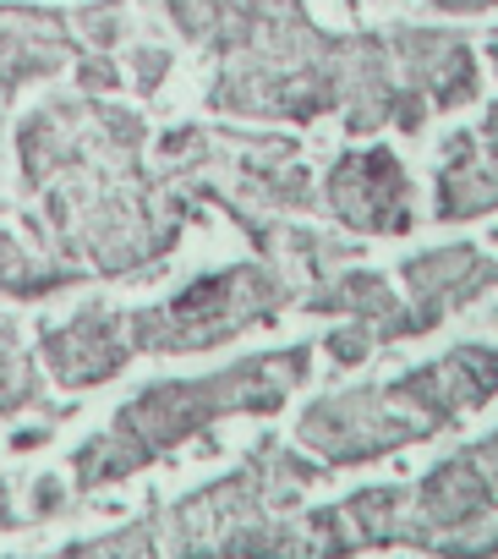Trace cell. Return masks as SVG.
Instances as JSON below:
<instances>
[{
	"instance_id": "obj_7",
	"label": "cell",
	"mask_w": 498,
	"mask_h": 559,
	"mask_svg": "<svg viewBox=\"0 0 498 559\" xmlns=\"http://www.w3.org/2000/svg\"><path fill=\"white\" fill-rule=\"evenodd\" d=\"M77 83H83V88H116V67H110V61H88V67L77 72Z\"/></svg>"
},
{
	"instance_id": "obj_5",
	"label": "cell",
	"mask_w": 498,
	"mask_h": 559,
	"mask_svg": "<svg viewBox=\"0 0 498 559\" xmlns=\"http://www.w3.org/2000/svg\"><path fill=\"white\" fill-rule=\"evenodd\" d=\"M66 280H77L72 269H39L12 236H0V292L7 297H45L56 286H66Z\"/></svg>"
},
{
	"instance_id": "obj_6",
	"label": "cell",
	"mask_w": 498,
	"mask_h": 559,
	"mask_svg": "<svg viewBox=\"0 0 498 559\" xmlns=\"http://www.w3.org/2000/svg\"><path fill=\"white\" fill-rule=\"evenodd\" d=\"M165 67H170L165 50H137V83H143V88H154V83L165 78Z\"/></svg>"
},
{
	"instance_id": "obj_1",
	"label": "cell",
	"mask_w": 498,
	"mask_h": 559,
	"mask_svg": "<svg viewBox=\"0 0 498 559\" xmlns=\"http://www.w3.org/2000/svg\"><path fill=\"white\" fill-rule=\"evenodd\" d=\"M280 297H286V286L269 269H230V274L197 280L165 313L132 319V330L143 335V346H203V341H224L230 330L253 324Z\"/></svg>"
},
{
	"instance_id": "obj_3",
	"label": "cell",
	"mask_w": 498,
	"mask_h": 559,
	"mask_svg": "<svg viewBox=\"0 0 498 559\" xmlns=\"http://www.w3.org/2000/svg\"><path fill=\"white\" fill-rule=\"evenodd\" d=\"M61 61H66V28H61V17L0 7V94L17 88L23 78L56 72Z\"/></svg>"
},
{
	"instance_id": "obj_2",
	"label": "cell",
	"mask_w": 498,
	"mask_h": 559,
	"mask_svg": "<svg viewBox=\"0 0 498 559\" xmlns=\"http://www.w3.org/2000/svg\"><path fill=\"white\" fill-rule=\"evenodd\" d=\"M329 203L356 230H411V187L400 176V159L384 148L340 159L329 176Z\"/></svg>"
},
{
	"instance_id": "obj_4",
	"label": "cell",
	"mask_w": 498,
	"mask_h": 559,
	"mask_svg": "<svg viewBox=\"0 0 498 559\" xmlns=\"http://www.w3.org/2000/svg\"><path fill=\"white\" fill-rule=\"evenodd\" d=\"M50 362L66 384H88V379H105L126 362V346H121V319L105 313V308H88L83 319H72L66 330H50Z\"/></svg>"
}]
</instances>
